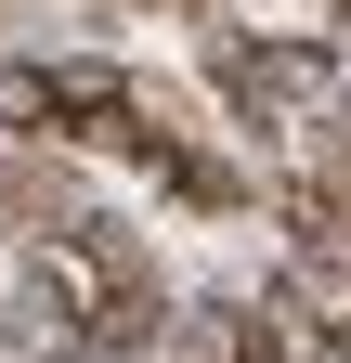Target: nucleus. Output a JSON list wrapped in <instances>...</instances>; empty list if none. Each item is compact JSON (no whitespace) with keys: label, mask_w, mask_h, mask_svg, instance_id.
<instances>
[{"label":"nucleus","mask_w":351,"mask_h":363,"mask_svg":"<svg viewBox=\"0 0 351 363\" xmlns=\"http://www.w3.org/2000/svg\"><path fill=\"white\" fill-rule=\"evenodd\" d=\"M208 91L247 143H286V130H325L338 117V39H299V26H208Z\"/></svg>","instance_id":"1"},{"label":"nucleus","mask_w":351,"mask_h":363,"mask_svg":"<svg viewBox=\"0 0 351 363\" xmlns=\"http://www.w3.org/2000/svg\"><path fill=\"white\" fill-rule=\"evenodd\" d=\"M92 182H78L53 143H26V156H0V234H14V247H78V234H92Z\"/></svg>","instance_id":"2"},{"label":"nucleus","mask_w":351,"mask_h":363,"mask_svg":"<svg viewBox=\"0 0 351 363\" xmlns=\"http://www.w3.org/2000/svg\"><path fill=\"white\" fill-rule=\"evenodd\" d=\"M92 13H208V0H92Z\"/></svg>","instance_id":"3"}]
</instances>
